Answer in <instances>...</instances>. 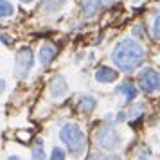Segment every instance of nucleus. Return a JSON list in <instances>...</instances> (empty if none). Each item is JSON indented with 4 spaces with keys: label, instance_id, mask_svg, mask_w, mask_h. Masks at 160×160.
<instances>
[{
    "label": "nucleus",
    "instance_id": "1",
    "mask_svg": "<svg viewBox=\"0 0 160 160\" xmlns=\"http://www.w3.org/2000/svg\"><path fill=\"white\" fill-rule=\"evenodd\" d=\"M112 59L122 72H133L144 59V49L131 38H124L115 45L112 52Z\"/></svg>",
    "mask_w": 160,
    "mask_h": 160
},
{
    "label": "nucleus",
    "instance_id": "2",
    "mask_svg": "<svg viewBox=\"0 0 160 160\" xmlns=\"http://www.w3.org/2000/svg\"><path fill=\"white\" fill-rule=\"evenodd\" d=\"M59 137L63 140V144H67L68 151L72 153L74 157H81L85 148H87V137L78 124L74 122H67L61 131H59Z\"/></svg>",
    "mask_w": 160,
    "mask_h": 160
},
{
    "label": "nucleus",
    "instance_id": "3",
    "mask_svg": "<svg viewBox=\"0 0 160 160\" xmlns=\"http://www.w3.org/2000/svg\"><path fill=\"white\" fill-rule=\"evenodd\" d=\"M95 140H97V144L101 146L102 149H108V151H117V149L122 146V137H121V133H119L115 128H112V126H104L101 130H97Z\"/></svg>",
    "mask_w": 160,
    "mask_h": 160
},
{
    "label": "nucleus",
    "instance_id": "4",
    "mask_svg": "<svg viewBox=\"0 0 160 160\" xmlns=\"http://www.w3.org/2000/svg\"><path fill=\"white\" fill-rule=\"evenodd\" d=\"M32 51L29 47H22L20 51L16 52V58H15V72L18 79H25L29 76V70L32 67Z\"/></svg>",
    "mask_w": 160,
    "mask_h": 160
},
{
    "label": "nucleus",
    "instance_id": "5",
    "mask_svg": "<svg viewBox=\"0 0 160 160\" xmlns=\"http://www.w3.org/2000/svg\"><path fill=\"white\" fill-rule=\"evenodd\" d=\"M138 85L148 94L158 90L160 88V72L155 70V68H144V70H140V74H138Z\"/></svg>",
    "mask_w": 160,
    "mask_h": 160
},
{
    "label": "nucleus",
    "instance_id": "6",
    "mask_svg": "<svg viewBox=\"0 0 160 160\" xmlns=\"http://www.w3.org/2000/svg\"><path fill=\"white\" fill-rule=\"evenodd\" d=\"M119 79V72L112 67H99L95 72V81L99 83H113Z\"/></svg>",
    "mask_w": 160,
    "mask_h": 160
},
{
    "label": "nucleus",
    "instance_id": "7",
    "mask_svg": "<svg viewBox=\"0 0 160 160\" xmlns=\"http://www.w3.org/2000/svg\"><path fill=\"white\" fill-rule=\"evenodd\" d=\"M67 92H68V87H67L65 78H63V76H56V78L51 81V94H52V97L59 99V97H63Z\"/></svg>",
    "mask_w": 160,
    "mask_h": 160
},
{
    "label": "nucleus",
    "instance_id": "8",
    "mask_svg": "<svg viewBox=\"0 0 160 160\" xmlns=\"http://www.w3.org/2000/svg\"><path fill=\"white\" fill-rule=\"evenodd\" d=\"M56 52H58V49L54 47V45H51V43H45V45H42L40 47V63L43 67H49L52 63V59L56 58Z\"/></svg>",
    "mask_w": 160,
    "mask_h": 160
},
{
    "label": "nucleus",
    "instance_id": "9",
    "mask_svg": "<svg viewBox=\"0 0 160 160\" xmlns=\"http://www.w3.org/2000/svg\"><path fill=\"white\" fill-rule=\"evenodd\" d=\"M81 8H83V15L92 18V16H95L99 13V9L102 8V2L101 0H85Z\"/></svg>",
    "mask_w": 160,
    "mask_h": 160
},
{
    "label": "nucleus",
    "instance_id": "10",
    "mask_svg": "<svg viewBox=\"0 0 160 160\" xmlns=\"http://www.w3.org/2000/svg\"><path fill=\"white\" fill-rule=\"evenodd\" d=\"M117 92H121V94L124 95V99L126 101H133L135 97H137V88L133 87V85H130V83H124V85H121V87L117 88Z\"/></svg>",
    "mask_w": 160,
    "mask_h": 160
},
{
    "label": "nucleus",
    "instance_id": "11",
    "mask_svg": "<svg viewBox=\"0 0 160 160\" xmlns=\"http://www.w3.org/2000/svg\"><path fill=\"white\" fill-rule=\"evenodd\" d=\"M95 106H97V101H95L94 97H90V95H87V97H81L79 110L83 112V113H90Z\"/></svg>",
    "mask_w": 160,
    "mask_h": 160
},
{
    "label": "nucleus",
    "instance_id": "12",
    "mask_svg": "<svg viewBox=\"0 0 160 160\" xmlns=\"http://www.w3.org/2000/svg\"><path fill=\"white\" fill-rule=\"evenodd\" d=\"M32 160H45V149H43V140H36L31 151Z\"/></svg>",
    "mask_w": 160,
    "mask_h": 160
},
{
    "label": "nucleus",
    "instance_id": "13",
    "mask_svg": "<svg viewBox=\"0 0 160 160\" xmlns=\"http://www.w3.org/2000/svg\"><path fill=\"white\" fill-rule=\"evenodd\" d=\"M15 13V6L9 0H0V18H8Z\"/></svg>",
    "mask_w": 160,
    "mask_h": 160
},
{
    "label": "nucleus",
    "instance_id": "14",
    "mask_svg": "<svg viewBox=\"0 0 160 160\" xmlns=\"http://www.w3.org/2000/svg\"><path fill=\"white\" fill-rule=\"evenodd\" d=\"M67 0H49L47 4H45V11L47 13H54V11H58V9H61L63 6H65Z\"/></svg>",
    "mask_w": 160,
    "mask_h": 160
},
{
    "label": "nucleus",
    "instance_id": "15",
    "mask_svg": "<svg viewBox=\"0 0 160 160\" xmlns=\"http://www.w3.org/2000/svg\"><path fill=\"white\" fill-rule=\"evenodd\" d=\"M51 160H65V151L61 148H54L51 153Z\"/></svg>",
    "mask_w": 160,
    "mask_h": 160
},
{
    "label": "nucleus",
    "instance_id": "16",
    "mask_svg": "<svg viewBox=\"0 0 160 160\" xmlns=\"http://www.w3.org/2000/svg\"><path fill=\"white\" fill-rule=\"evenodd\" d=\"M153 36L157 38V40H160V15L153 22Z\"/></svg>",
    "mask_w": 160,
    "mask_h": 160
},
{
    "label": "nucleus",
    "instance_id": "17",
    "mask_svg": "<svg viewBox=\"0 0 160 160\" xmlns=\"http://www.w3.org/2000/svg\"><path fill=\"white\" fill-rule=\"evenodd\" d=\"M90 160H106V158H104L102 155H92V157H90Z\"/></svg>",
    "mask_w": 160,
    "mask_h": 160
},
{
    "label": "nucleus",
    "instance_id": "18",
    "mask_svg": "<svg viewBox=\"0 0 160 160\" xmlns=\"http://www.w3.org/2000/svg\"><path fill=\"white\" fill-rule=\"evenodd\" d=\"M4 90H6V81H4V79H0V94H2Z\"/></svg>",
    "mask_w": 160,
    "mask_h": 160
},
{
    "label": "nucleus",
    "instance_id": "19",
    "mask_svg": "<svg viewBox=\"0 0 160 160\" xmlns=\"http://www.w3.org/2000/svg\"><path fill=\"white\" fill-rule=\"evenodd\" d=\"M133 34H137L138 36V34H140V27H135V29H133Z\"/></svg>",
    "mask_w": 160,
    "mask_h": 160
},
{
    "label": "nucleus",
    "instance_id": "20",
    "mask_svg": "<svg viewBox=\"0 0 160 160\" xmlns=\"http://www.w3.org/2000/svg\"><path fill=\"white\" fill-rule=\"evenodd\" d=\"M9 160H22V158H20V157H16V155H15V157H9Z\"/></svg>",
    "mask_w": 160,
    "mask_h": 160
},
{
    "label": "nucleus",
    "instance_id": "21",
    "mask_svg": "<svg viewBox=\"0 0 160 160\" xmlns=\"http://www.w3.org/2000/svg\"><path fill=\"white\" fill-rule=\"evenodd\" d=\"M23 4H31V2H32V0H22Z\"/></svg>",
    "mask_w": 160,
    "mask_h": 160
},
{
    "label": "nucleus",
    "instance_id": "22",
    "mask_svg": "<svg viewBox=\"0 0 160 160\" xmlns=\"http://www.w3.org/2000/svg\"><path fill=\"white\" fill-rule=\"evenodd\" d=\"M112 160H113V158H112ZM115 160H121V158H119V157H115Z\"/></svg>",
    "mask_w": 160,
    "mask_h": 160
},
{
    "label": "nucleus",
    "instance_id": "23",
    "mask_svg": "<svg viewBox=\"0 0 160 160\" xmlns=\"http://www.w3.org/2000/svg\"><path fill=\"white\" fill-rule=\"evenodd\" d=\"M133 2H140V0H133Z\"/></svg>",
    "mask_w": 160,
    "mask_h": 160
}]
</instances>
